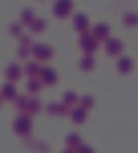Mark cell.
I'll use <instances>...</instances> for the list:
<instances>
[{
  "mask_svg": "<svg viewBox=\"0 0 138 153\" xmlns=\"http://www.w3.org/2000/svg\"><path fill=\"white\" fill-rule=\"evenodd\" d=\"M0 104H1V100H0Z\"/></svg>",
  "mask_w": 138,
  "mask_h": 153,
  "instance_id": "4316f807",
  "label": "cell"
},
{
  "mask_svg": "<svg viewBox=\"0 0 138 153\" xmlns=\"http://www.w3.org/2000/svg\"><path fill=\"white\" fill-rule=\"evenodd\" d=\"M73 0H57L52 7V13L58 19H65L68 17L73 10Z\"/></svg>",
  "mask_w": 138,
  "mask_h": 153,
  "instance_id": "7a4b0ae2",
  "label": "cell"
},
{
  "mask_svg": "<svg viewBox=\"0 0 138 153\" xmlns=\"http://www.w3.org/2000/svg\"><path fill=\"white\" fill-rule=\"evenodd\" d=\"M34 19V14L30 9H25L22 11L21 14V21L23 24L30 25V23L33 21Z\"/></svg>",
  "mask_w": 138,
  "mask_h": 153,
  "instance_id": "603a6c76",
  "label": "cell"
},
{
  "mask_svg": "<svg viewBox=\"0 0 138 153\" xmlns=\"http://www.w3.org/2000/svg\"><path fill=\"white\" fill-rule=\"evenodd\" d=\"M13 129L20 136L28 135L31 130V119L29 115L22 113V115L18 116L13 123Z\"/></svg>",
  "mask_w": 138,
  "mask_h": 153,
  "instance_id": "6da1fadb",
  "label": "cell"
},
{
  "mask_svg": "<svg viewBox=\"0 0 138 153\" xmlns=\"http://www.w3.org/2000/svg\"><path fill=\"white\" fill-rule=\"evenodd\" d=\"M123 23L127 27H137L138 26V13H128L123 17Z\"/></svg>",
  "mask_w": 138,
  "mask_h": 153,
  "instance_id": "44dd1931",
  "label": "cell"
},
{
  "mask_svg": "<svg viewBox=\"0 0 138 153\" xmlns=\"http://www.w3.org/2000/svg\"><path fill=\"white\" fill-rule=\"evenodd\" d=\"M9 31L13 36H18L21 33V25L19 23H13L9 27Z\"/></svg>",
  "mask_w": 138,
  "mask_h": 153,
  "instance_id": "d4e9b609",
  "label": "cell"
},
{
  "mask_svg": "<svg viewBox=\"0 0 138 153\" xmlns=\"http://www.w3.org/2000/svg\"><path fill=\"white\" fill-rule=\"evenodd\" d=\"M16 97H17V90L13 82H4L0 89V98H2L4 100L6 101H12L14 100Z\"/></svg>",
  "mask_w": 138,
  "mask_h": 153,
  "instance_id": "8fae6325",
  "label": "cell"
},
{
  "mask_svg": "<svg viewBox=\"0 0 138 153\" xmlns=\"http://www.w3.org/2000/svg\"><path fill=\"white\" fill-rule=\"evenodd\" d=\"M73 25L76 31H78L79 33H83L88 31L90 27V22L86 14H84V13H78L74 16Z\"/></svg>",
  "mask_w": 138,
  "mask_h": 153,
  "instance_id": "30bf717a",
  "label": "cell"
},
{
  "mask_svg": "<svg viewBox=\"0 0 138 153\" xmlns=\"http://www.w3.org/2000/svg\"><path fill=\"white\" fill-rule=\"evenodd\" d=\"M47 26V22L44 19L38 18V19H33V21L30 23L29 27L30 29L35 32V33H40L42 32Z\"/></svg>",
  "mask_w": 138,
  "mask_h": 153,
  "instance_id": "ffe728a7",
  "label": "cell"
},
{
  "mask_svg": "<svg viewBox=\"0 0 138 153\" xmlns=\"http://www.w3.org/2000/svg\"><path fill=\"white\" fill-rule=\"evenodd\" d=\"M117 71L119 74L122 75L129 74L135 67V64L133 59L128 56H123L119 57L117 62Z\"/></svg>",
  "mask_w": 138,
  "mask_h": 153,
  "instance_id": "9c48e42d",
  "label": "cell"
},
{
  "mask_svg": "<svg viewBox=\"0 0 138 153\" xmlns=\"http://www.w3.org/2000/svg\"><path fill=\"white\" fill-rule=\"evenodd\" d=\"M38 78L40 79L42 85L52 86L57 81V74L53 68L48 66H43L40 69Z\"/></svg>",
  "mask_w": 138,
  "mask_h": 153,
  "instance_id": "8992f818",
  "label": "cell"
},
{
  "mask_svg": "<svg viewBox=\"0 0 138 153\" xmlns=\"http://www.w3.org/2000/svg\"><path fill=\"white\" fill-rule=\"evenodd\" d=\"M95 61L92 54H84L80 60V68L84 72H91L93 70Z\"/></svg>",
  "mask_w": 138,
  "mask_h": 153,
  "instance_id": "5bb4252c",
  "label": "cell"
},
{
  "mask_svg": "<svg viewBox=\"0 0 138 153\" xmlns=\"http://www.w3.org/2000/svg\"><path fill=\"white\" fill-rule=\"evenodd\" d=\"M78 102H79V105L83 107L84 108H85L86 110L91 109L94 106V100L90 95H84L80 97L78 100Z\"/></svg>",
  "mask_w": 138,
  "mask_h": 153,
  "instance_id": "7402d4cb",
  "label": "cell"
},
{
  "mask_svg": "<svg viewBox=\"0 0 138 153\" xmlns=\"http://www.w3.org/2000/svg\"><path fill=\"white\" fill-rule=\"evenodd\" d=\"M31 53L36 59L40 61H46L53 56L54 50L47 44L35 43L31 47Z\"/></svg>",
  "mask_w": 138,
  "mask_h": 153,
  "instance_id": "277c9868",
  "label": "cell"
},
{
  "mask_svg": "<svg viewBox=\"0 0 138 153\" xmlns=\"http://www.w3.org/2000/svg\"><path fill=\"white\" fill-rule=\"evenodd\" d=\"M78 100L79 97L76 92H75L74 91H67L63 94L62 102L68 107H72L78 102Z\"/></svg>",
  "mask_w": 138,
  "mask_h": 153,
  "instance_id": "ac0fdd59",
  "label": "cell"
},
{
  "mask_svg": "<svg viewBox=\"0 0 138 153\" xmlns=\"http://www.w3.org/2000/svg\"><path fill=\"white\" fill-rule=\"evenodd\" d=\"M30 53H31V46H27V45L21 44L20 48L17 50V56L21 59H24V58L28 57Z\"/></svg>",
  "mask_w": 138,
  "mask_h": 153,
  "instance_id": "cb8c5ba5",
  "label": "cell"
},
{
  "mask_svg": "<svg viewBox=\"0 0 138 153\" xmlns=\"http://www.w3.org/2000/svg\"><path fill=\"white\" fill-rule=\"evenodd\" d=\"M47 112L50 115L57 116H66L70 114V107L62 103H50L47 106Z\"/></svg>",
  "mask_w": 138,
  "mask_h": 153,
  "instance_id": "4fadbf2b",
  "label": "cell"
},
{
  "mask_svg": "<svg viewBox=\"0 0 138 153\" xmlns=\"http://www.w3.org/2000/svg\"><path fill=\"white\" fill-rule=\"evenodd\" d=\"M79 46L84 54H92L98 48L99 42L93 37L92 32L85 31L81 33L79 38Z\"/></svg>",
  "mask_w": 138,
  "mask_h": 153,
  "instance_id": "3957f363",
  "label": "cell"
},
{
  "mask_svg": "<svg viewBox=\"0 0 138 153\" xmlns=\"http://www.w3.org/2000/svg\"><path fill=\"white\" fill-rule=\"evenodd\" d=\"M40 66L39 65L38 63H36V62H30V63H28L24 66V68L22 70V73L26 76H28L29 78H31V77H37L38 74L40 72Z\"/></svg>",
  "mask_w": 138,
  "mask_h": 153,
  "instance_id": "e0dca14e",
  "label": "cell"
},
{
  "mask_svg": "<svg viewBox=\"0 0 138 153\" xmlns=\"http://www.w3.org/2000/svg\"><path fill=\"white\" fill-rule=\"evenodd\" d=\"M22 74V70L20 65L15 62H12L5 67L4 72V76L7 82H15L21 78Z\"/></svg>",
  "mask_w": 138,
  "mask_h": 153,
  "instance_id": "ba28073f",
  "label": "cell"
},
{
  "mask_svg": "<svg viewBox=\"0 0 138 153\" xmlns=\"http://www.w3.org/2000/svg\"><path fill=\"white\" fill-rule=\"evenodd\" d=\"M40 108H41L40 102L37 99H34V98L30 99V98H29L23 114H27V115H35V114H37V113L40 110Z\"/></svg>",
  "mask_w": 138,
  "mask_h": 153,
  "instance_id": "9a60e30c",
  "label": "cell"
},
{
  "mask_svg": "<svg viewBox=\"0 0 138 153\" xmlns=\"http://www.w3.org/2000/svg\"><path fill=\"white\" fill-rule=\"evenodd\" d=\"M76 152H84V153H88V152H92L93 151L91 149V148H89L88 146H86V145H80L76 150H75Z\"/></svg>",
  "mask_w": 138,
  "mask_h": 153,
  "instance_id": "484cf974",
  "label": "cell"
},
{
  "mask_svg": "<svg viewBox=\"0 0 138 153\" xmlns=\"http://www.w3.org/2000/svg\"><path fill=\"white\" fill-rule=\"evenodd\" d=\"M124 49V45L123 42L118 39V38H109L108 39L105 40V45H104V50L105 53L111 56H119Z\"/></svg>",
  "mask_w": 138,
  "mask_h": 153,
  "instance_id": "5b68a950",
  "label": "cell"
},
{
  "mask_svg": "<svg viewBox=\"0 0 138 153\" xmlns=\"http://www.w3.org/2000/svg\"><path fill=\"white\" fill-rule=\"evenodd\" d=\"M82 144V138L76 133L69 134L66 138V145L68 148L74 149L75 151Z\"/></svg>",
  "mask_w": 138,
  "mask_h": 153,
  "instance_id": "2e32d148",
  "label": "cell"
},
{
  "mask_svg": "<svg viewBox=\"0 0 138 153\" xmlns=\"http://www.w3.org/2000/svg\"><path fill=\"white\" fill-rule=\"evenodd\" d=\"M92 34L98 40V42H103L110 38V27L106 22H99L93 26Z\"/></svg>",
  "mask_w": 138,
  "mask_h": 153,
  "instance_id": "52a82bcc",
  "label": "cell"
},
{
  "mask_svg": "<svg viewBox=\"0 0 138 153\" xmlns=\"http://www.w3.org/2000/svg\"><path fill=\"white\" fill-rule=\"evenodd\" d=\"M71 120L75 125H82L85 122L87 117V110L80 105L75 107L70 111Z\"/></svg>",
  "mask_w": 138,
  "mask_h": 153,
  "instance_id": "7c38bea8",
  "label": "cell"
},
{
  "mask_svg": "<svg viewBox=\"0 0 138 153\" xmlns=\"http://www.w3.org/2000/svg\"><path fill=\"white\" fill-rule=\"evenodd\" d=\"M41 86H42V83L40 82L38 77H31L26 83V89L28 92L32 93V94L40 91Z\"/></svg>",
  "mask_w": 138,
  "mask_h": 153,
  "instance_id": "d6986e66",
  "label": "cell"
}]
</instances>
